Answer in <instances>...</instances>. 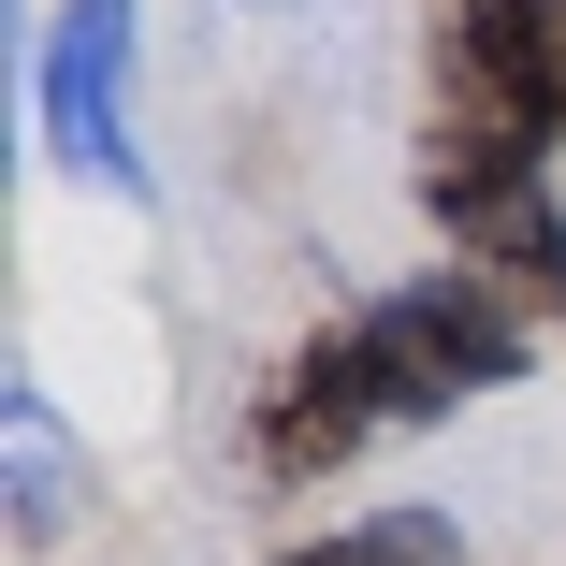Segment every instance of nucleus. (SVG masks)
I'll return each instance as SVG.
<instances>
[{
  "label": "nucleus",
  "instance_id": "obj_1",
  "mask_svg": "<svg viewBox=\"0 0 566 566\" xmlns=\"http://www.w3.org/2000/svg\"><path fill=\"white\" fill-rule=\"evenodd\" d=\"M509 378H537V319L494 276H465V262H421V276H392L364 305L305 319L262 364V392H248V480L262 494H319V480H349L378 436L494 407Z\"/></svg>",
  "mask_w": 566,
  "mask_h": 566
},
{
  "label": "nucleus",
  "instance_id": "obj_2",
  "mask_svg": "<svg viewBox=\"0 0 566 566\" xmlns=\"http://www.w3.org/2000/svg\"><path fill=\"white\" fill-rule=\"evenodd\" d=\"M407 189L436 218V248L494 276L537 334H566V189H552V146L537 132H494V117H436L407 132Z\"/></svg>",
  "mask_w": 566,
  "mask_h": 566
},
{
  "label": "nucleus",
  "instance_id": "obj_3",
  "mask_svg": "<svg viewBox=\"0 0 566 566\" xmlns=\"http://www.w3.org/2000/svg\"><path fill=\"white\" fill-rule=\"evenodd\" d=\"M30 87H44V146H59L73 189L160 203V160H146V15L132 0H59Z\"/></svg>",
  "mask_w": 566,
  "mask_h": 566
},
{
  "label": "nucleus",
  "instance_id": "obj_4",
  "mask_svg": "<svg viewBox=\"0 0 566 566\" xmlns=\"http://www.w3.org/2000/svg\"><path fill=\"white\" fill-rule=\"evenodd\" d=\"M421 102L494 132H566V0H421Z\"/></svg>",
  "mask_w": 566,
  "mask_h": 566
},
{
  "label": "nucleus",
  "instance_id": "obj_5",
  "mask_svg": "<svg viewBox=\"0 0 566 566\" xmlns=\"http://www.w3.org/2000/svg\"><path fill=\"white\" fill-rule=\"evenodd\" d=\"M87 494H102V465H87V436L59 421V392L44 378H0V523H15V552H59L87 523Z\"/></svg>",
  "mask_w": 566,
  "mask_h": 566
},
{
  "label": "nucleus",
  "instance_id": "obj_6",
  "mask_svg": "<svg viewBox=\"0 0 566 566\" xmlns=\"http://www.w3.org/2000/svg\"><path fill=\"white\" fill-rule=\"evenodd\" d=\"M276 566H465V523H450V509H364L334 537H291Z\"/></svg>",
  "mask_w": 566,
  "mask_h": 566
},
{
  "label": "nucleus",
  "instance_id": "obj_7",
  "mask_svg": "<svg viewBox=\"0 0 566 566\" xmlns=\"http://www.w3.org/2000/svg\"><path fill=\"white\" fill-rule=\"evenodd\" d=\"M248 15H319V0H248Z\"/></svg>",
  "mask_w": 566,
  "mask_h": 566
}]
</instances>
